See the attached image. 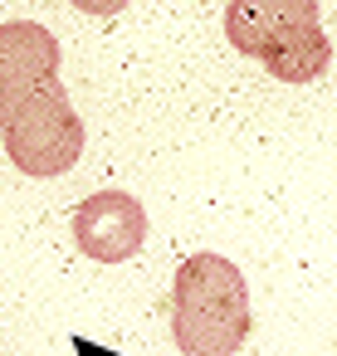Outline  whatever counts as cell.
Masks as SVG:
<instances>
[{
  "label": "cell",
  "instance_id": "obj_1",
  "mask_svg": "<svg viewBox=\"0 0 337 356\" xmlns=\"http://www.w3.org/2000/svg\"><path fill=\"white\" fill-rule=\"evenodd\" d=\"M249 337V288L225 254H191L171 283V341L181 356H235Z\"/></svg>",
  "mask_w": 337,
  "mask_h": 356
},
{
  "label": "cell",
  "instance_id": "obj_2",
  "mask_svg": "<svg viewBox=\"0 0 337 356\" xmlns=\"http://www.w3.org/2000/svg\"><path fill=\"white\" fill-rule=\"evenodd\" d=\"M225 35L279 83H308L332 64V44L313 0H235L225 10Z\"/></svg>",
  "mask_w": 337,
  "mask_h": 356
},
{
  "label": "cell",
  "instance_id": "obj_3",
  "mask_svg": "<svg viewBox=\"0 0 337 356\" xmlns=\"http://www.w3.org/2000/svg\"><path fill=\"white\" fill-rule=\"evenodd\" d=\"M0 142L15 171L64 176L84 156V118L74 113L64 83H45L35 93L0 98Z\"/></svg>",
  "mask_w": 337,
  "mask_h": 356
},
{
  "label": "cell",
  "instance_id": "obj_4",
  "mask_svg": "<svg viewBox=\"0 0 337 356\" xmlns=\"http://www.w3.org/2000/svg\"><path fill=\"white\" fill-rule=\"evenodd\" d=\"M74 244L93 264H127L147 244V210L127 191H93L74 205Z\"/></svg>",
  "mask_w": 337,
  "mask_h": 356
},
{
  "label": "cell",
  "instance_id": "obj_5",
  "mask_svg": "<svg viewBox=\"0 0 337 356\" xmlns=\"http://www.w3.org/2000/svg\"><path fill=\"white\" fill-rule=\"evenodd\" d=\"M59 79V40L40 20H6L0 25V98L35 93Z\"/></svg>",
  "mask_w": 337,
  "mask_h": 356
},
{
  "label": "cell",
  "instance_id": "obj_6",
  "mask_svg": "<svg viewBox=\"0 0 337 356\" xmlns=\"http://www.w3.org/2000/svg\"><path fill=\"white\" fill-rule=\"evenodd\" d=\"M74 356H123V351L98 346V341H88V337H74Z\"/></svg>",
  "mask_w": 337,
  "mask_h": 356
}]
</instances>
